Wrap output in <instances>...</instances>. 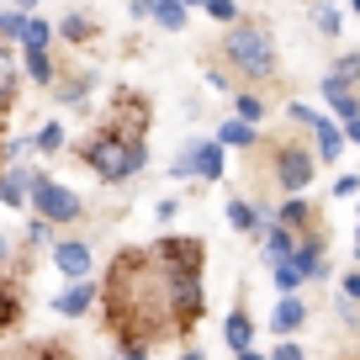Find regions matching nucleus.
<instances>
[{
  "label": "nucleus",
  "mask_w": 360,
  "mask_h": 360,
  "mask_svg": "<svg viewBox=\"0 0 360 360\" xmlns=\"http://www.w3.org/2000/svg\"><path fill=\"white\" fill-rule=\"evenodd\" d=\"M106 302V328L117 334V345H154V339H175L165 307V265L154 259V249H122L112 259V276L101 286Z\"/></svg>",
  "instance_id": "f257e3e1"
},
{
  "label": "nucleus",
  "mask_w": 360,
  "mask_h": 360,
  "mask_svg": "<svg viewBox=\"0 0 360 360\" xmlns=\"http://www.w3.org/2000/svg\"><path fill=\"white\" fill-rule=\"evenodd\" d=\"M79 159H85L90 169L101 180H133L138 169L148 165V106L143 96H133V90H122L112 106V122L96 127V133L79 143Z\"/></svg>",
  "instance_id": "f03ea898"
},
{
  "label": "nucleus",
  "mask_w": 360,
  "mask_h": 360,
  "mask_svg": "<svg viewBox=\"0 0 360 360\" xmlns=\"http://www.w3.org/2000/svg\"><path fill=\"white\" fill-rule=\"evenodd\" d=\"M217 69L228 79H238V90L255 85H276L281 64H276V32L265 22H233L217 43Z\"/></svg>",
  "instance_id": "7ed1b4c3"
},
{
  "label": "nucleus",
  "mask_w": 360,
  "mask_h": 360,
  "mask_svg": "<svg viewBox=\"0 0 360 360\" xmlns=\"http://www.w3.org/2000/svg\"><path fill=\"white\" fill-rule=\"evenodd\" d=\"M259 148L270 154V180H276V191L281 196H302L313 186V148H302L297 138H259Z\"/></svg>",
  "instance_id": "20e7f679"
},
{
  "label": "nucleus",
  "mask_w": 360,
  "mask_h": 360,
  "mask_svg": "<svg viewBox=\"0 0 360 360\" xmlns=\"http://www.w3.org/2000/svg\"><path fill=\"white\" fill-rule=\"evenodd\" d=\"M165 307H169V328L175 339H186L207 313V281L202 276H169L165 270Z\"/></svg>",
  "instance_id": "39448f33"
},
{
  "label": "nucleus",
  "mask_w": 360,
  "mask_h": 360,
  "mask_svg": "<svg viewBox=\"0 0 360 360\" xmlns=\"http://www.w3.org/2000/svg\"><path fill=\"white\" fill-rule=\"evenodd\" d=\"M27 207H32V217H43L48 228L79 223V212H85V202H79L69 186H58L53 175H43V169H32V196H27Z\"/></svg>",
  "instance_id": "423d86ee"
},
{
  "label": "nucleus",
  "mask_w": 360,
  "mask_h": 360,
  "mask_svg": "<svg viewBox=\"0 0 360 360\" xmlns=\"http://www.w3.org/2000/svg\"><path fill=\"white\" fill-rule=\"evenodd\" d=\"M360 53H339V64L323 75V101L339 117V127H349L360 117Z\"/></svg>",
  "instance_id": "0eeeda50"
},
{
  "label": "nucleus",
  "mask_w": 360,
  "mask_h": 360,
  "mask_svg": "<svg viewBox=\"0 0 360 360\" xmlns=\"http://www.w3.org/2000/svg\"><path fill=\"white\" fill-rule=\"evenodd\" d=\"M228 148L217 143V138H191V143L175 154V165H169V175L175 180H207V186H217L223 180V165H228Z\"/></svg>",
  "instance_id": "6e6552de"
},
{
  "label": "nucleus",
  "mask_w": 360,
  "mask_h": 360,
  "mask_svg": "<svg viewBox=\"0 0 360 360\" xmlns=\"http://www.w3.org/2000/svg\"><path fill=\"white\" fill-rule=\"evenodd\" d=\"M148 249H154V259L169 270V276H202V265H207V244L196 233H165Z\"/></svg>",
  "instance_id": "1a4fd4ad"
},
{
  "label": "nucleus",
  "mask_w": 360,
  "mask_h": 360,
  "mask_svg": "<svg viewBox=\"0 0 360 360\" xmlns=\"http://www.w3.org/2000/svg\"><path fill=\"white\" fill-rule=\"evenodd\" d=\"M48 259H53V270L64 276L69 286H75V281H90V276H96V249H90L85 238H53Z\"/></svg>",
  "instance_id": "9d476101"
},
{
  "label": "nucleus",
  "mask_w": 360,
  "mask_h": 360,
  "mask_svg": "<svg viewBox=\"0 0 360 360\" xmlns=\"http://www.w3.org/2000/svg\"><path fill=\"white\" fill-rule=\"evenodd\" d=\"M276 223L281 228H292L297 238H313V233H323V228H318V207L307 202V196H281V207H276Z\"/></svg>",
  "instance_id": "9b49d317"
},
{
  "label": "nucleus",
  "mask_w": 360,
  "mask_h": 360,
  "mask_svg": "<svg viewBox=\"0 0 360 360\" xmlns=\"http://www.w3.org/2000/svg\"><path fill=\"white\" fill-rule=\"evenodd\" d=\"M133 16H138V22L165 27V32H186V22H191L180 0H133Z\"/></svg>",
  "instance_id": "f8f14e48"
},
{
  "label": "nucleus",
  "mask_w": 360,
  "mask_h": 360,
  "mask_svg": "<svg viewBox=\"0 0 360 360\" xmlns=\"http://www.w3.org/2000/svg\"><path fill=\"white\" fill-rule=\"evenodd\" d=\"M297 244H302V238H297L292 228H281L276 217H265V233H259V249H265L270 270H276V265H286V259L297 255Z\"/></svg>",
  "instance_id": "ddd939ff"
},
{
  "label": "nucleus",
  "mask_w": 360,
  "mask_h": 360,
  "mask_svg": "<svg viewBox=\"0 0 360 360\" xmlns=\"http://www.w3.org/2000/svg\"><path fill=\"white\" fill-rule=\"evenodd\" d=\"M286 265H292L302 281H323V276H328V265H323V233L302 238V244H297V255L286 259ZM276 270H281V265H276Z\"/></svg>",
  "instance_id": "4468645a"
},
{
  "label": "nucleus",
  "mask_w": 360,
  "mask_h": 360,
  "mask_svg": "<svg viewBox=\"0 0 360 360\" xmlns=\"http://www.w3.org/2000/svg\"><path fill=\"white\" fill-rule=\"evenodd\" d=\"M96 302H101V286H96V281H75V286H64V292L53 297V313H64V318H85Z\"/></svg>",
  "instance_id": "2eb2a0df"
},
{
  "label": "nucleus",
  "mask_w": 360,
  "mask_h": 360,
  "mask_svg": "<svg viewBox=\"0 0 360 360\" xmlns=\"http://www.w3.org/2000/svg\"><path fill=\"white\" fill-rule=\"evenodd\" d=\"M27 196H32V165L0 169V207H27Z\"/></svg>",
  "instance_id": "dca6fc26"
},
{
  "label": "nucleus",
  "mask_w": 360,
  "mask_h": 360,
  "mask_svg": "<svg viewBox=\"0 0 360 360\" xmlns=\"http://www.w3.org/2000/svg\"><path fill=\"white\" fill-rule=\"evenodd\" d=\"M223 339H228V349H233V355L255 349V318L244 313V292H238V307L228 313V323H223Z\"/></svg>",
  "instance_id": "f3484780"
},
{
  "label": "nucleus",
  "mask_w": 360,
  "mask_h": 360,
  "mask_svg": "<svg viewBox=\"0 0 360 360\" xmlns=\"http://www.w3.org/2000/svg\"><path fill=\"white\" fill-rule=\"evenodd\" d=\"M16 90H22V64H16L11 43H0V117L16 106Z\"/></svg>",
  "instance_id": "a211bd4d"
},
{
  "label": "nucleus",
  "mask_w": 360,
  "mask_h": 360,
  "mask_svg": "<svg viewBox=\"0 0 360 360\" xmlns=\"http://www.w3.org/2000/svg\"><path fill=\"white\" fill-rule=\"evenodd\" d=\"M345 143H349V138H345V127H339V122H328V117L313 127V159H323V165H334V159L345 154Z\"/></svg>",
  "instance_id": "6ab92c4d"
},
{
  "label": "nucleus",
  "mask_w": 360,
  "mask_h": 360,
  "mask_svg": "<svg viewBox=\"0 0 360 360\" xmlns=\"http://www.w3.org/2000/svg\"><path fill=\"white\" fill-rule=\"evenodd\" d=\"M302 323H307V302H302V297H281V302H276V313H270V328H276L281 339H292Z\"/></svg>",
  "instance_id": "aec40b11"
},
{
  "label": "nucleus",
  "mask_w": 360,
  "mask_h": 360,
  "mask_svg": "<svg viewBox=\"0 0 360 360\" xmlns=\"http://www.w3.org/2000/svg\"><path fill=\"white\" fill-rule=\"evenodd\" d=\"M228 223H233V233H249V238L265 233V212H259L255 202H244V196H233V202H228Z\"/></svg>",
  "instance_id": "412c9836"
},
{
  "label": "nucleus",
  "mask_w": 360,
  "mask_h": 360,
  "mask_svg": "<svg viewBox=\"0 0 360 360\" xmlns=\"http://www.w3.org/2000/svg\"><path fill=\"white\" fill-rule=\"evenodd\" d=\"M217 143H223V148H244V154H249V148H259V127H249V122H238V117H228V122H217Z\"/></svg>",
  "instance_id": "4be33fe9"
},
{
  "label": "nucleus",
  "mask_w": 360,
  "mask_h": 360,
  "mask_svg": "<svg viewBox=\"0 0 360 360\" xmlns=\"http://www.w3.org/2000/svg\"><path fill=\"white\" fill-rule=\"evenodd\" d=\"M22 69H27V79H32V85H43V90H53V85H58V64H53V53H22Z\"/></svg>",
  "instance_id": "5701e85b"
},
{
  "label": "nucleus",
  "mask_w": 360,
  "mask_h": 360,
  "mask_svg": "<svg viewBox=\"0 0 360 360\" xmlns=\"http://www.w3.org/2000/svg\"><path fill=\"white\" fill-rule=\"evenodd\" d=\"M265 112H270V106H265L259 90H233V117H238V122L259 127V122H265Z\"/></svg>",
  "instance_id": "b1692460"
},
{
  "label": "nucleus",
  "mask_w": 360,
  "mask_h": 360,
  "mask_svg": "<svg viewBox=\"0 0 360 360\" xmlns=\"http://www.w3.org/2000/svg\"><path fill=\"white\" fill-rule=\"evenodd\" d=\"M16 323H22V286H11L6 276H0V334L16 328Z\"/></svg>",
  "instance_id": "393cba45"
},
{
  "label": "nucleus",
  "mask_w": 360,
  "mask_h": 360,
  "mask_svg": "<svg viewBox=\"0 0 360 360\" xmlns=\"http://www.w3.org/2000/svg\"><path fill=\"white\" fill-rule=\"evenodd\" d=\"M27 22H32V16H27L22 6H0V43H22Z\"/></svg>",
  "instance_id": "a878e982"
},
{
  "label": "nucleus",
  "mask_w": 360,
  "mask_h": 360,
  "mask_svg": "<svg viewBox=\"0 0 360 360\" xmlns=\"http://www.w3.org/2000/svg\"><path fill=\"white\" fill-rule=\"evenodd\" d=\"M48 43H53V22L32 16V22H27V37H22V53H48Z\"/></svg>",
  "instance_id": "bb28decb"
},
{
  "label": "nucleus",
  "mask_w": 360,
  "mask_h": 360,
  "mask_svg": "<svg viewBox=\"0 0 360 360\" xmlns=\"http://www.w3.org/2000/svg\"><path fill=\"white\" fill-rule=\"evenodd\" d=\"M64 143H69L64 122H43V127H37V133H32V148H37V154H58V148H64Z\"/></svg>",
  "instance_id": "cd10ccee"
},
{
  "label": "nucleus",
  "mask_w": 360,
  "mask_h": 360,
  "mask_svg": "<svg viewBox=\"0 0 360 360\" xmlns=\"http://www.w3.org/2000/svg\"><path fill=\"white\" fill-rule=\"evenodd\" d=\"M307 16H313V27H318L323 37H339V27H345V16H339L328 0H313V11H307Z\"/></svg>",
  "instance_id": "c85d7f7f"
},
{
  "label": "nucleus",
  "mask_w": 360,
  "mask_h": 360,
  "mask_svg": "<svg viewBox=\"0 0 360 360\" xmlns=\"http://www.w3.org/2000/svg\"><path fill=\"white\" fill-rule=\"evenodd\" d=\"M58 37H64V43H90V37H96V22H90V16H64V22H58Z\"/></svg>",
  "instance_id": "c756f323"
},
{
  "label": "nucleus",
  "mask_w": 360,
  "mask_h": 360,
  "mask_svg": "<svg viewBox=\"0 0 360 360\" xmlns=\"http://www.w3.org/2000/svg\"><path fill=\"white\" fill-rule=\"evenodd\" d=\"M202 11L212 16V22L223 27V32H228V27H233V22H244V16H238V0H207Z\"/></svg>",
  "instance_id": "7c9ffc66"
},
{
  "label": "nucleus",
  "mask_w": 360,
  "mask_h": 360,
  "mask_svg": "<svg viewBox=\"0 0 360 360\" xmlns=\"http://www.w3.org/2000/svg\"><path fill=\"white\" fill-rule=\"evenodd\" d=\"M27 249H53V228H48L43 217H32V223H27Z\"/></svg>",
  "instance_id": "2f4dec72"
},
{
  "label": "nucleus",
  "mask_w": 360,
  "mask_h": 360,
  "mask_svg": "<svg viewBox=\"0 0 360 360\" xmlns=\"http://www.w3.org/2000/svg\"><path fill=\"white\" fill-rule=\"evenodd\" d=\"M270 360H307V349L297 345V339H281V345L270 349Z\"/></svg>",
  "instance_id": "473e14b6"
},
{
  "label": "nucleus",
  "mask_w": 360,
  "mask_h": 360,
  "mask_svg": "<svg viewBox=\"0 0 360 360\" xmlns=\"http://www.w3.org/2000/svg\"><path fill=\"white\" fill-rule=\"evenodd\" d=\"M22 360H69V349L64 345H37V349H27Z\"/></svg>",
  "instance_id": "72a5a7b5"
},
{
  "label": "nucleus",
  "mask_w": 360,
  "mask_h": 360,
  "mask_svg": "<svg viewBox=\"0 0 360 360\" xmlns=\"http://www.w3.org/2000/svg\"><path fill=\"white\" fill-rule=\"evenodd\" d=\"M334 196H345V202L355 196V202H360V175H339L334 180Z\"/></svg>",
  "instance_id": "f704fd0d"
},
{
  "label": "nucleus",
  "mask_w": 360,
  "mask_h": 360,
  "mask_svg": "<svg viewBox=\"0 0 360 360\" xmlns=\"http://www.w3.org/2000/svg\"><path fill=\"white\" fill-rule=\"evenodd\" d=\"M339 297H349V302H360V270H345V281H339Z\"/></svg>",
  "instance_id": "c9c22d12"
},
{
  "label": "nucleus",
  "mask_w": 360,
  "mask_h": 360,
  "mask_svg": "<svg viewBox=\"0 0 360 360\" xmlns=\"http://www.w3.org/2000/svg\"><path fill=\"white\" fill-rule=\"evenodd\" d=\"M112 360H148V349H143V345H117Z\"/></svg>",
  "instance_id": "e433bc0d"
},
{
  "label": "nucleus",
  "mask_w": 360,
  "mask_h": 360,
  "mask_svg": "<svg viewBox=\"0 0 360 360\" xmlns=\"http://www.w3.org/2000/svg\"><path fill=\"white\" fill-rule=\"evenodd\" d=\"M175 212H180V202H175V196H165V202L154 207V217H159V223H169V217H175Z\"/></svg>",
  "instance_id": "4c0bfd02"
},
{
  "label": "nucleus",
  "mask_w": 360,
  "mask_h": 360,
  "mask_svg": "<svg viewBox=\"0 0 360 360\" xmlns=\"http://www.w3.org/2000/svg\"><path fill=\"white\" fill-rule=\"evenodd\" d=\"M175 360H207V349H196V345H180V355Z\"/></svg>",
  "instance_id": "58836bf2"
},
{
  "label": "nucleus",
  "mask_w": 360,
  "mask_h": 360,
  "mask_svg": "<svg viewBox=\"0 0 360 360\" xmlns=\"http://www.w3.org/2000/svg\"><path fill=\"white\" fill-rule=\"evenodd\" d=\"M6 265H11V238L0 233V270H6Z\"/></svg>",
  "instance_id": "ea45409f"
},
{
  "label": "nucleus",
  "mask_w": 360,
  "mask_h": 360,
  "mask_svg": "<svg viewBox=\"0 0 360 360\" xmlns=\"http://www.w3.org/2000/svg\"><path fill=\"white\" fill-rule=\"evenodd\" d=\"M345 138H349V143H360V117H355V122L345 127Z\"/></svg>",
  "instance_id": "a19ab883"
},
{
  "label": "nucleus",
  "mask_w": 360,
  "mask_h": 360,
  "mask_svg": "<svg viewBox=\"0 0 360 360\" xmlns=\"http://www.w3.org/2000/svg\"><path fill=\"white\" fill-rule=\"evenodd\" d=\"M233 360H270V355H259V349H244V355H233Z\"/></svg>",
  "instance_id": "79ce46f5"
},
{
  "label": "nucleus",
  "mask_w": 360,
  "mask_h": 360,
  "mask_svg": "<svg viewBox=\"0 0 360 360\" xmlns=\"http://www.w3.org/2000/svg\"><path fill=\"white\" fill-rule=\"evenodd\" d=\"M180 6H186V11H196V6H207V0H180Z\"/></svg>",
  "instance_id": "37998d69"
},
{
  "label": "nucleus",
  "mask_w": 360,
  "mask_h": 360,
  "mask_svg": "<svg viewBox=\"0 0 360 360\" xmlns=\"http://www.w3.org/2000/svg\"><path fill=\"white\" fill-rule=\"evenodd\" d=\"M0 169H6V138H0Z\"/></svg>",
  "instance_id": "c03bdc74"
},
{
  "label": "nucleus",
  "mask_w": 360,
  "mask_h": 360,
  "mask_svg": "<svg viewBox=\"0 0 360 360\" xmlns=\"http://www.w3.org/2000/svg\"><path fill=\"white\" fill-rule=\"evenodd\" d=\"M349 11H355V16H360V0H349Z\"/></svg>",
  "instance_id": "a18cd8bd"
},
{
  "label": "nucleus",
  "mask_w": 360,
  "mask_h": 360,
  "mask_svg": "<svg viewBox=\"0 0 360 360\" xmlns=\"http://www.w3.org/2000/svg\"><path fill=\"white\" fill-rule=\"evenodd\" d=\"M355 259H360V233H355Z\"/></svg>",
  "instance_id": "49530a36"
},
{
  "label": "nucleus",
  "mask_w": 360,
  "mask_h": 360,
  "mask_svg": "<svg viewBox=\"0 0 360 360\" xmlns=\"http://www.w3.org/2000/svg\"><path fill=\"white\" fill-rule=\"evenodd\" d=\"M355 207H360V202H355Z\"/></svg>",
  "instance_id": "de8ad7c7"
}]
</instances>
